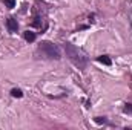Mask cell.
<instances>
[{"instance_id": "6da1fadb", "label": "cell", "mask_w": 132, "mask_h": 130, "mask_svg": "<svg viewBox=\"0 0 132 130\" xmlns=\"http://www.w3.org/2000/svg\"><path fill=\"white\" fill-rule=\"evenodd\" d=\"M63 49H65L66 57L69 58V61L75 66V67H78V69H86V66H88V58L85 57V54H83L77 46H74L72 43L66 41L65 44H63Z\"/></svg>"}, {"instance_id": "7a4b0ae2", "label": "cell", "mask_w": 132, "mask_h": 130, "mask_svg": "<svg viewBox=\"0 0 132 130\" xmlns=\"http://www.w3.org/2000/svg\"><path fill=\"white\" fill-rule=\"evenodd\" d=\"M38 51L46 57V58H51V60H60L62 58V52H60V48L57 44H54L52 41H42L38 44Z\"/></svg>"}, {"instance_id": "3957f363", "label": "cell", "mask_w": 132, "mask_h": 130, "mask_svg": "<svg viewBox=\"0 0 132 130\" xmlns=\"http://www.w3.org/2000/svg\"><path fill=\"white\" fill-rule=\"evenodd\" d=\"M6 28H8V31L11 34L17 32V31H19V23H17V20L12 18V17H9V18L6 20Z\"/></svg>"}, {"instance_id": "277c9868", "label": "cell", "mask_w": 132, "mask_h": 130, "mask_svg": "<svg viewBox=\"0 0 132 130\" xmlns=\"http://www.w3.org/2000/svg\"><path fill=\"white\" fill-rule=\"evenodd\" d=\"M35 37H37L35 32H31V31H25V32H23V38H25L28 43H34V41H35Z\"/></svg>"}, {"instance_id": "5b68a950", "label": "cell", "mask_w": 132, "mask_h": 130, "mask_svg": "<svg viewBox=\"0 0 132 130\" xmlns=\"http://www.w3.org/2000/svg\"><path fill=\"white\" fill-rule=\"evenodd\" d=\"M97 61H98V63H103V64H106V66L112 64V60H111L108 55H100V57H97Z\"/></svg>"}, {"instance_id": "8992f818", "label": "cell", "mask_w": 132, "mask_h": 130, "mask_svg": "<svg viewBox=\"0 0 132 130\" xmlns=\"http://www.w3.org/2000/svg\"><path fill=\"white\" fill-rule=\"evenodd\" d=\"M3 3H5V6L8 8V9H12V8H15V0H2Z\"/></svg>"}, {"instance_id": "52a82bcc", "label": "cell", "mask_w": 132, "mask_h": 130, "mask_svg": "<svg viewBox=\"0 0 132 130\" xmlns=\"http://www.w3.org/2000/svg\"><path fill=\"white\" fill-rule=\"evenodd\" d=\"M11 95L14 98H22L23 97V92H22L20 89H12V90H11Z\"/></svg>"}, {"instance_id": "ba28073f", "label": "cell", "mask_w": 132, "mask_h": 130, "mask_svg": "<svg viewBox=\"0 0 132 130\" xmlns=\"http://www.w3.org/2000/svg\"><path fill=\"white\" fill-rule=\"evenodd\" d=\"M123 112H125V113H131V115H132V104H125Z\"/></svg>"}, {"instance_id": "9c48e42d", "label": "cell", "mask_w": 132, "mask_h": 130, "mask_svg": "<svg viewBox=\"0 0 132 130\" xmlns=\"http://www.w3.org/2000/svg\"><path fill=\"white\" fill-rule=\"evenodd\" d=\"M95 121H97L98 124H106V123H108V119H106V118H101V116H97Z\"/></svg>"}]
</instances>
